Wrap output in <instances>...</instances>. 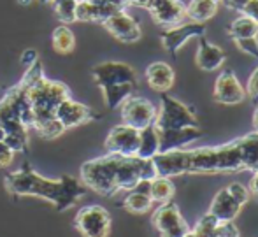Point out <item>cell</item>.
Returning a JSON list of instances; mask_svg holds the SVG:
<instances>
[{"mask_svg":"<svg viewBox=\"0 0 258 237\" xmlns=\"http://www.w3.org/2000/svg\"><path fill=\"white\" fill-rule=\"evenodd\" d=\"M218 153H220L221 172H237V170H242L241 153H239L237 139L218 146Z\"/></svg>","mask_w":258,"mask_h":237,"instance_id":"603a6c76","label":"cell"},{"mask_svg":"<svg viewBox=\"0 0 258 237\" xmlns=\"http://www.w3.org/2000/svg\"><path fill=\"white\" fill-rule=\"evenodd\" d=\"M153 206V200H151L150 195H144V193H139V192H134L130 190L128 195L125 197L123 200V207H125L128 213L132 214H144L151 209Z\"/></svg>","mask_w":258,"mask_h":237,"instance_id":"f546056e","label":"cell"},{"mask_svg":"<svg viewBox=\"0 0 258 237\" xmlns=\"http://www.w3.org/2000/svg\"><path fill=\"white\" fill-rule=\"evenodd\" d=\"M151 221L160 237H183L191 230L190 225L184 221L179 207L172 202L160 204V207L153 213Z\"/></svg>","mask_w":258,"mask_h":237,"instance_id":"8992f818","label":"cell"},{"mask_svg":"<svg viewBox=\"0 0 258 237\" xmlns=\"http://www.w3.org/2000/svg\"><path fill=\"white\" fill-rule=\"evenodd\" d=\"M176 193L174 183L170 181V177H160L156 176L155 180H151V192L150 197L153 200V204H165L170 202V199Z\"/></svg>","mask_w":258,"mask_h":237,"instance_id":"83f0119b","label":"cell"},{"mask_svg":"<svg viewBox=\"0 0 258 237\" xmlns=\"http://www.w3.org/2000/svg\"><path fill=\"white\" fill-rule=\"evenodd\" d=\"M206 35V25L197 23V21H188V23H179L169 27L165 32H162L160 39L162 44L170 54H176L190 39H199Z\"/></svg>","mask_w":258,"mask_h":237,"instance_id":"8fae6325","label":"cell"},{"mask_svg":"<svg viewBox=\"0 0 258 237\" xmlns=\"http://www.w3.org/2000/svg\"><path fill=\"white\" fill-rule=\"evenodd\" d=\"M239 153H241V163L242 170H258V132L246 134L244 137L237 139Z\"/></svg>","mask_w":258,"mask_h":237,"instance_id":"44dd1931","label":"cell"},{"mask_svg":"<svg viewBox=\"0 0 258 237\" xmlns=\"http://www.w3.org/2000/svg\"><path fill=\"white\" fill-rule=\"evenodd\" d=\"M86 4H93V6H107V4H112L111 0H83Z\"/></svg>","mask_w":258,"mask_h":237,"instance_id":"b9f144b4","label":"cell"},{"mask_svg":"<svg viewBox=\"0 0 258 237\" xmlns=\"http://www.w3.org/2000/svg\"><path fill=\"white\" fill-rule=\"evenodd\" d=\"M156 176L174 177L190 174V149H170V151L156 153L153 156Z\"/></svg>","mask_w":258,"mask_h":237,"instance_id":"9c48e42d","label":"cell"},{"mask_svg":"<svg viewBox=\"0 0 258 237\" xmlns=\"http://www.w3.org/2000/svg\"><path fill=\"white\" fill-rule=\"evenodd\" d=\"M221 4H223L227 9H230V11H239L241 13L242 11V7L246 6V4L249 2V0H220Z\"/></svg>","mask_w":258,"mask_h":237,"instance_id":"f35d334b","label":"cell"},{"mask_svg":"<svg viewBox=\"0 0 258 237\" xmlns=\"http://www.w3.org/2000/svg\"><path fill=\"white\" fill-rule=\"evenodd\" d=\"M112 4H116L118 7H121V9H125L126 6H132V0H111Z\"/></svg>","mask_w":258,"mask_h":237,"instance_id":"7bdbcfd3","label":"cell"},{"mask_svg":"<svg viewBox=\"0 0 258 237\" xmlns=\"http://www.w3.org/2000/svg\"><path fill=\"white\" fill-rule=\"evenodd\" d=\"M235 46L246 54H251L253 58L258 60V37H249V39H234Z\"/></svg>","mask_w":258,"mask_h":237,"instance_id":"d6a6232c","label":"cell"},{"mask_svg":"<svg viewBox=\"0 0 258 237\" xmlns=\"http://www.w3.org/2000/svg\"><path fill=\"white\" fill-rule=\"evenodd\" d=\"M213 98L218 104H223V105L241 104L246 98V88L241 85V81H239L234 72L223 71L218 76L216 83H214Z\"/></svg>","mask_w":258,"mask_h":237,"instance_id":"4fadbf2b","label":"cell"},{"mask_svg":"<svg viewBox=\"0 0 258 237\" xmlns=\"http://www.w3.org/2000/svg\"><path fill=\"white\" fill-rule=\"evenodd\" d=\"M241 13L244 14V16L251 18L253 21H256L258 23V0H249V2L242 7Z\"/></svg>","mask_w":258,"mask_h":237,"instance_id":"8d00e7d4","label":"cell"},{"mask_svg":"<svg viewBox=\"0 0 258 237\" xmlns=\"http://www.w3.org/2000/svg\"><path fill=\"white\" fill-rule=\"evenodd\" d=\"M4 139H6V130H4L2 127H0V142H2Z\"/></svg>","mask_w":258,"mask_h":237,"instance_id":"bcb514c9","label":"cell"},{"mask_svg":"<svg viewBox=\"0 0 258 237\" xmlns=\"http://www.w3.org/2000/svg\"><path fill=\"white\" fill-rule=\"evenodd\" d=\"M216 2H220V0H216Z\"/></svg>","mask_w":258,"mask_h":237,"instance_id":"f907efd6","label":"cell"},{"mask_svg":"<svg viewBox=\"0 0 258 237\" xmlns=\"http://www.w3.org/2000/svg\"><path fill=\"white\" fill-rule=\"evenodd\" d=\"M21 81L27 85V97L32 109V127L44 139H54L65 132L56 120V107L69 95L67 85L44 78L41 62L27 69Z\"/></svg>","mask_w":258,"mask_h":237,"instance_id":"7a4b0ae2","label":"cell"},{"mask_svg":"<svg viewBox=\"0 0 258 237\" xmlns=\"http://www.w3.org/2000/svg\"><path fill=\"white\" fill-rule=\"evenodd\" d=\"M253 127H255V130L258 132V102H256V109H255V112H253Z\"/></svg>","mask_w":258,"mask_h":237,"instance_id":"ee69618b","label":"cell"},{"mask_svg":"<svg viewBox=\"0 0 258 237\" xmlns=\"http://www.w3.org/2000/svg\"><path fill=\"white\" fill-rule=\"evenodd\" d=\"M39 2H42V4H51V0H39Z\"/></svg>","mask_w":258,"mask_h":237,"instance_id":"681fc988","label":"cell"},{"mask_svg":"<svg viewBox=\"0 0 258 237\" xmlns=\"http://www.w3.org/2000/svg\"><path fill=\"white\" fill-rule=\"evenodd\" d=\"M201 127H183V129H167L158 130L160 149L158 153L170 151V149H183L188 144L201 139Z\"/></svg>","mask_w":258,"mask_h":237,"instance_id":"2e32d148","label":"cell"},{"mask_svg":"<svg viewBox=\"0 0 258 237\" xmlns=\"http://www.w3.org/2000/svg\"><path fill=\"white\" fill-rule=\"evenodd\" d=\"M218 146L190 149V174H220Z\"/></svg>","mask_w":258,"mask_h":237,"instance_id":"e0dca14e","label":"cell"},{"mask_svg":"<svg viewBox=\"0 0 258 237\" xmlns=\"http://www.w3.org/2000/svg\"><path fill=\"white\" fill-rule=\"evenodd\" d=\"M241 209V204L230 195L227 188H223L214 195L209 207V214H213L218 221H234L239 216Z\"/></svg>","mask_w":258,"mask_h":237,"instance_id":"d6986e66","label":"cell"},{"mask_svg":"<svg viewBox=\"0 0 258 237\" xmlns=\"http://www.w3.org/2000/svg\"><path fill=\"white\" fill-rule=\"evenodd\" d=\"M227 190L230 192V195L234 197L241 206H244V204L249 200V190L246 188L242 183H230L227 187Z\"/></svg>","mask_w":258,"mask_h":237,"instance_id":"836d02e7","label":"cell"},{"mask_svg":"<svg viewBox=\"0 0 258 237\" xmlns=\"http://www.w3.org/2000/svg\"><path fill=\"white\" fill-rule=\"evenodd\" d=\"M102 25L112 37L121 42H137L143 35V30H141L137 20L130 16L128 13H125V9L105 18Z\"/></svg>","mask_w":258,"mask_h":237,"instance_id":"7c38bea8","label":"cell"},{"mask_svg":"<svg viewBox=\"0 0 258 237\" xmlns=\"http://www.w3.org/2000/svg\"><path fill=\"white\" fill-rule=\"evenodd\" d=\"M148 11L156 23L163 27L179 25L186 18V6L181 0H151Z\"/></svg>","mask_w":258,"mask_h":237,"instance_id":"9a60e30c","label":"cell"},{"mask_svg":"<svg viewBox=\"0 0 258 237\" xmlns=\"http://www.w3.org/2000/svg\"><path fill=\"white\" fill-rule=\"evenodd\" d=\"M156 169L151 158L121 156L107 153L81 165V183L102 197L130 192L139 180H155Z\"/></svg>","mask_w":258,"mask_h":237,"instance_id":"6da1fadb","label":"cell"},{"mask_svg":"<svg viewBox=\"0 0 258 237\" xmlns=\"http://www.w3.org/2000/svg\"><path fill=\"white\" fill-rule=\"evenodd\" d=\"M105 149L107 153L121 156H136L139 148V130L130 125H116L105 137Z\"/></svg>","mask_w":258,"mask_h":237,"instance_id":"30bf717a","label":"cell"},{"mask_svg":"<svg viewBox=\"0 0 258 237\" xmlns=\"http://www.w3.org/2000/svg\"><path fill=\"white\" fill-rule=\"evenodd\" d=\"M218 223H220V221H218L213 214L207 213L197 221V225L194 227V234L197 237H213L214 228L218 227Z\"/></svg>","mask_w":258,"mask_h":237,"instance_id":"1f68e13d","label":"cell"},{"mask_svg":"<svg viewBox=\"0 0 258 237\" xmlns=\"http://www.w3.org/2000/svg\"><path fill=\"white\" fill-rule=\"evenodd\" d=\"M160 149L158 129L155 125H148L143 130H139V148L137 155L139 158H153Z\"/></svg>","mask_w":258,"mask_h":237,"instance_id":"cb8c5ba5","label":"cell"},{"mask_svg":"<svg viewBox=\"0 0 258 237\" xmlns=\"http://www.w3.org/2000/svg\"><path fill=\"white\" fill-rule=\"evenodd\" d=\"M92 76L100 88L119 85V83H134V85H137L136 69L132 65L125 64V62H102V64H97L92 69Z\"/></svg>","mask_w":258,"mask_h":237,"instance_id":"ba28073f","label":"cell"},{"mask_svg":"<svg viewBox=\"0 0 258 237\" xmlns=\"http://www.w3.org/2000/svg\"><path fill=\"white\" fill-rule=\"evenodd\" d=\"M228 35L232 39H249V37H258V23L253 21L248 16H239L237 20H234L227 28Z\"/></svg>","mask_w":258,"mask_h":237,"instance_id":"4316f807","label":"cell"},{"mask_svg":"<svg viewBox=\"0 0 258 237\" xmlns=\"http://www.w3.org/2000/svg\"><path fill=\"white\" fill-rule=\"evenodd\" d=\"M146 81L155 92L165 93L172 88L174 85V71L169 64L165 62H153V64L148 65L146 72Z\"/></svg>","mask_w":258,"mask_h":237,"instance_id":"ffe728a7","label":"cell"},{"mask_svg":"<svg viewBox=\"0 0 258 237\" xmlns=\"http://www.w3.org/2000/svg\"><path fill=\"white\" fill-rule=\"evenodd\" d=\"M249 193H253L255 197H258V170L253 172L251 183H249Z\"/></svg>","mask_w":258,"mask_h":237,"instance_id":"60d3db41","label":"cell"},{"mask_svg":"<svg viewBox=\"0 0 258 237\" xmlns=\"http://www.w3.org/2000/svg\"><path fill=\"white\" fill-rule=\"evenodd\" d=\"M137 85L134 83H119V85H111V86H104L102 95H104V102L109 109H116L134 93Z\"/></svg>","mask_w":258,"mask_h":237,"instance_id":"d4e9b609","label":"cell"},{"mask_svg":"<svg viewBox=\"0 0 258 237\" xmlns=\"http://www.w3.org/2000/svg\"><path fill=\"white\" fill-rule=\"evenodd\" d=\"M54 13H56L58 20L63 25H69L76 21V7H78V0H63V2L54 4Z\"/></svg>","mask_w":258,"mask_h":237,"instance_id":"4dcf8cb0","label":"cell"},{"mask_svg":"<svg viewBox=\"0 0 258 237\" xmlns=\"http://www.w3.org/2000/svg\"><path fill=\"white\" fill-rule=\"evenodd\" d=\"M58 2H63V0H51V6H54V4H58Z\"/></svg>","mask_w":258,"mask_h":237,"instance_id":"c3c4849f","label":"cell"},{"mask_svg":"<svg viewBox=\"0 0 258 237\" xmlns=\"http://www.w3.org/2000/svg\"><path fill=\"white\" fill-rule=\"evenodd\" d=\"M121 11L116 4H107V6H93V4H86L83 0H78V7H76V21H102L109 18L111 14Z\"/></svg>","mask_w":258,"mask_h":237,"instance_id":"7402d4cb","label":"cell"},{"mask_svg":"<svg viewBox=\"0 0 258 237\" xmlns=\"http://www.w3.org/2000/svg\"><path fill=\"white\" fill-rule=\"evenodd\" d=\"M74 227L83 237H107L111 232V214L102 206L81 207L74 218Z\"/></svg>","mask_w":258,"mask_h":237,"instance_id":"5b68a950","label":"cell"},{"mask_svg":"<svg viewBox=\"0 0 258 237\" xmlns=\"http://www.w3.org/2000/svg\"><path fill=\"white\" fill-rule=\"evenodd\" d=\"M6 190L18 197H41L51 202L58 211H67L86 193V187L72 176L49 180L32 169L28 163L6 176Z\"/></svg>","mask_w":258,"mask_h":237,"instance_id":"3957f363","label":"cell"},{"mask_svg":"<svg viewBox=\"0 0 258 237\" xmlns=\"http://www.w3.org/2000/svg\"><path fill=\"white\" fill-rule=\"evenodd\" d=\"M95 118H99V114L92 107H88V105L81 104L78 100H72L71 97L61 100L56 107V120L63 125L65 130L74 129V127H79L83 123H88Z\"/></svg>","mask_w":258,"mask_h":237,"instance_id":"5bb4252c","label":"cell"},{"mask_svg":"<svg viewBox=\"0 0 258 237\" xmlns=\"http://www.w3.org/2000/svg\"><path fill=\"white\" fill-rule=\"evenodd\" d=\"M121 120L125 125H130L137 130H143L144 127L153 125L156 118V107L151 100L144 97L130 95L121 105Z\"/></svg>","mask_w":258,"mask_h":237,"instance_id":"52a82bcc","label":"cell"},{"mask_svg":"<svg viewBox=\"0 0 258 237\" xmlns=\"http://www.w3.org/2000/svg\"><path fill=\"white\" fill-rule=\"evenodd\" d=\"M227 60V53L223 47L213 44L211 41H207L206 35L199 37V47L197 54H195V64L201 71L213 72L216 69H220Z\"/></svg>","mask_w":258,"mask_h":237,"instance_id":"ac0fdd59","label":"cell"},{"mask_svg":"<svg viewBox=\"0 0 258 237\" xmlns=\"http://www.w3.org/2000/svg\"><path fill=\"white\" fill-rule=\"evenodd\" d=\"M35 62H39L37 51H35V49H27L23 54H21V65H23L25 69L32 67V65H34Z\"/></svg>","mask_w":258,"mask_h":237,"instance_id":"74e56055","label":"cell"},{"mask_svg":"<svg viewBox=\"0 0 258 237\" xmlns=\"http://www.w3.org/2000/svg\"><path fill=\"white\" fill-rule=\"evenodd\" d=\"M183 237H197V235L194 234V230H190V232H186V234H184Z\"/></svg>","mask_w":258,"mask_h":237,"instance_id":"7dc6e473","label":"cell"},{"mask_svg":"<svg viewBox=\"0 0 258 237\" xmlns=\"http://www.w3.org/2000/svg\"><path fill=\"white\" fill-rule=\"evenodd\" d=\"M216 13V0H191L186 6V18H190V21H197V23H206Z\"/></svg>","mask_w":258,"mask_h":237,"instance_id":"484cf974","label":"cell"},{"mask_svg":"<svg viewBox=\"0 0 258 237\" xmlns=\"http://www.w3.org/2000/svg\"><path fill=\"white\" fill-rule=\"evenodd\" d=\"M14 155L16 153L13 151V149L9 148V146L6 144V142H0V167H9L11 163H13V160H14Z\"/></svg>","mask_w":258,"mask_h":237,"instance_id":"e575fe53","label":"cell"},{"mask_svg":"<svg viewBox=\"0 0 258 237\" xmlns=\"http://www.w3.org/2000/svg\"><path fill=\"white\" fill-rule=\"evenodd\" d=\"M132 190H134V192L144 193V195H150V192H151V180H139L136 183V187H134Z\"/></svg>","mask_w":258,"mask_h":237,"instance_id":"ab89813d","label":"cell"},{"mask_svg":"<svg viewBox=\"0 0 258 237\" xmlns=\"http://www.w3.org/2000/svg\"><path fill=\"white\" fill-rule=\"evenodd\" d=\"M51 41H53V49L60 54L71 53V51L76 47L74 32H72L69 27H65V25H60V27L54 28L53 35H51Z\"/></svg>","mask_w":258,"mask_h":237,"instance_id":"f1b7e54d","label":"cell"},{"mask_svg":"<svg viewBox=\"0 0 258 237\" xmlns=\"http://www.w3.org/2000/svg\"><path fill=\"white\" fill-rule=\"evenodd\" d=\"M246 97H249L251 100L258 102V67L255 69V72L251 74L248 81V88H246Z\"/></svg>","mask_w":258,"mask_h":237,"instance_id":"d590c367","label":"cell"},{"mask_svg":"<svg viewBox=\"0 0 258 237\" xmlns=\"http://www.w3.org/2000/svg\"><path fill=\"white\" fill-rule=\"evenodd\" d=\"M153 125L158 130L167 129H183V127H199V120L194 109L183 104L170 95L162 93L160 97V107L156 109V118Z\"/></svg>","mask_w":258,"mask_h":237,"instance_id":"277c9868","label":"cell"},{"mask_svg":"<svg viewBox=\"0 0 258 237\" xmlns=\"http://www.w3.org/2000/svg\"><path fill=\"white\" fill-rule=\"evenodd\" d=\"M18 2H20L21 6H30V4L34 2V0H18Z\"/></svg>","mask_w":258,"mask_h":237,"instance_id":"f6af8a7d","label":"cell"}]
</instances>
